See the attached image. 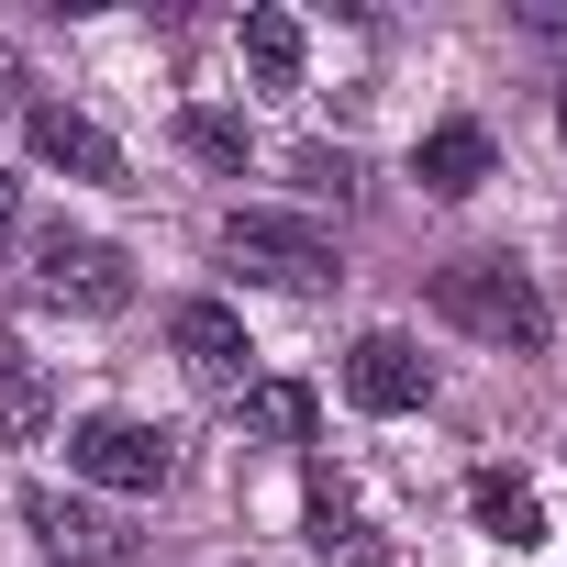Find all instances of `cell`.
<instances>
[{"mask_svg": "<svg viewBox=\"0 0 567 567\" xmlns=\"http://www.w3.org/2000/svg\"><path fill=\"white\" fill-rule=\"evenodd\" d=\"M434 312H445L456 334H478V346H512V357L545 346V290H534L512 256H456V267H434Z\"/></svg>", "mask_w": 567, "mask_h": 567, "instance_id": "obj_1", "label": "cell"}, {"mask_svg": "<svg viewBox=\"0 0 567 567\" xmlns=\"http://www.w3.org/2000/svg\"><path fill=\"white\" fill-rule=\"evenodd\" d=\"M12 223H23V178L0 167V245H12Z\"/></svg>", "mask_w": 567, "mask_h": 567, "instance_id": "obj_16", "label": "cell"}, {"mask_svg": "<svg viewBox=\"0 0 567 567\" xmlns=\"http://www.w3.org/2000/svg\"><path fill=\"white\" fill-rule=\"evenodd\" d=\"M412 178H423L434 200H467V189L489 178V134H478V123H434L423 156H412Z\"/></svg>", "mask_w": 567, "mask_h": 567, "instance_id": "obj_10", "label": "cell"}, {"mask_svg": "<svg viewBox=\"0 0 567 567\" xmlns=\"http://www.w3.org/2000/svg\"><path fill=\"white\" fill-rule=\"evenodd\" d=\"M34 290L56 312H123L134 301V256L101 245V234H79V223H45L34 234Z\"/></svg>", "mask_w": 567, "mask_h": 567, "instance_id": "obj_2", "label": "cell"}, {"mask_svg": "<svg viewBox=\"0 0 567 567\" xmlns=\"http://www.w3.org/2000/svg\"><path fill=\"white\" fill-rule=\"evenodd\" d=\"M68 467L90 489H167L178 478V434L167 423H134V412H101V423L68 434Z\"/></svg>", "mask_w": 567, "mask_h": 567, "instance_id": "obj_3", "label": "cell"}, {"mask_svg": "<svg viewBox=\"0 0 567 567\" xmlns=\"http://www.w3.org/2000/svg\"><path fill=\"white\" fill-rule=\"evenodd\" d=\"M467 512H478V534H489V545H512V556H523V545H545V501H534L523 478H501V467H478V478H467Z\"/></svg>", "mask_w": 567, "mask_h": 567, "instance_id": "obj_11", "label": "cell"}, {"mask_svg": "<svg viewBox=\"0 0 567 567\" xmlns=\"http://www.w3.org/2000/svg\"><path fill=\"white\" fill-rule=\"evenodd\" d=\"M245 68H256L267 90H290V79H301V12L256 0V12H245Z\"/></svg>", "mask_w": 567, "mask_h": 567, "instance_id": "obj_13", "label": "cell"}, {"mask_svg": "<svg viewBox=\"0 0 567 567\" xmlns=\"http://www.w3.org/2000/svg\"><path fill=\"white\" fill-rule=\"evenodd\" d=\"M245 434L256 445H312V390L301 379H245Z\"/></svg>", "mask_w": 567, "mask_h": 567, "instance_id": "obj_12", "label": "cell"}, {"mask_svg": "<svg viewBox=\"0 0 567 567\" xmlns=\"http://www.w3.org/2000/svg\"><path fill=\"white\" fill-rule=\"evenodd\" d=\"M0 90H23V56H12V45H0Z\"/></svg>", "mask_w": 567, "mask_h": 567, "instance_id": "obj_17", "label": "cell"}, {"mask_svg": "<svg viewBox=\"0 0 567 567\" xmlns=\"http://www.w3.org/2000/svg\"><path fill=\"white\" fill-rule=\"evenodd\" d=\"M301 189H312V200H346V189H357V167H346V156H323V145H312V156H301Z\"/></svg>", "mask_w": 567, "mask_h": 567, "instance_id": "obj_15", "label": "cell"}, {"mask_svg": "<svg viewBox=\"0 0 567 567\" xmlns=\"http://www.w3.org/2000/svg\"><path fill=\"white\" fill-rule=\"evenodd\" d=\"M556 134H567V90H556Z\"/></svg>", "mask_w": 567, "mask_h": 567, "instance_id": "obj_18", "label": "cell"}, {"mask_svg": "<svg viewBox=\"0 0 567 567\" xmlns=\"http://www.w3.org/2000/svg\"><path fill=\"white\" fill-rule=\"evenodd\" d=\"M45 423H56V379L0 334V445H45Z\"/></svg>", "mask_w": 567, "mask_h": 567, "instance_id": "obj_9", "label": "cell"}, {"mask_svg": "<svg viewBox=\"0 0 567 567\" xmlns=\"http://www.w3.org/2000/svg\"><path fill=\"white\" fill-rule=\"evenodd\" d=\"M167 346H178V368H189L200 390H234V401H245V323H234L223 301H178V312H167Z\"/></svg>", "mask_w": 567, "mask_h": 567, "instance_id": "obj_8", "label": "cell"}, {"mask_svg": "<svg viewBox=\"0 0 567 567\" xmlns=\"http://www.w3.org/2000/svg\"><path fill=\"white\" fill-rule=\"evenodd\" d=\"M223 256L245 278H267V290H323V278H334V234H312L290 212H234L223 223Z\"/></svg>", "mask_w": 567, "mask_h": 567, "instance_id": "obj_4", "label": "cell"}, {"mask_svg": "<svg viewBox=\"0 0 567 567\" xmlns=\"http://www.w3.org/2000/svg\"><path fill=\"white\" fill-rule=\"evenodd\" d=\"M423 390H434V368H423L412 334H357V346H346V401H357V412H412Z\"/></svg>", "mask_w": 567, "mask_h": 567, "instance_id": "obj_7", "label": "cell"}, {"mask_svg": "<svg viewBox=\"0 0 567 567\" xmlns=\"http://www.w3.org/2000/svg\"><path fill=\"white\" fill-rule=\"evenodd\" d=\"M178 145H189L200 167H223V178H245V156H256L245 112H212V101H189V112H178Z\"/></svg>", "mask_w": 567, "mask_h": 567, "instance_id": "obj_14", "label": "cell"}, {"mask_svg": "<svg viewBox=\"0 0 567 567\" xmlns=\"http://www.w3.org/2000/svg\"><path fill=\"white\" fill-rule=\"evenodd\" d=\"M23 145H34L45 167L90 178V189H134V178H123V145H112L90 112H68V101H34V112H23Z\"/></svg>", "mask_w": 567, "mask_h": 567, "instance_id": "obj_6", "label": "cell"}, {"mask_svg": "<svg viewBox=\"0 0 567 567\" xmlns=\"http://www.w3.org/2000/svg\"><path fill=\"white\" fill-rule=\"evenodd\" d=\"M23 523H34V545H45L56 567H134V534H123V512H101V501L23 489Z\"/></svg>", "mask_w": 567, "mask_h": 567, "instance_id": "obj_5", "label": "cell"}]
</instances>
